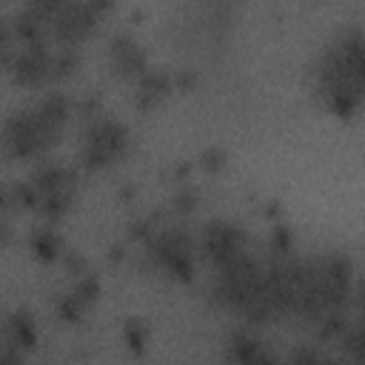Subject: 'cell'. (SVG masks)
Wrapping results in <instances>:
<instances>
[{"label": "cell", "instance_id": "obj_8", "mask_svg": "<svg viewBox=\"0 0 365 365\" xmlns=\"http://www.w3.org/2000/svg\"><path fill=\"white\" fill-rule=\"evenodd\" d=\"M200 254L211 262V268H222L240 257H245L251 248H248V234L242 231V225H237L234 220H225V217H217V220H208L200 231Z\"/></svg>", "mask_w": 365, "mask_h": 365}, {"label": "cell", "instance_id": "obj_16", "mask_svg": "<svg viewBox=\"0 0 365 365\" xmlns=\"http://www.w3.org/2000/svg\"><path fill=\"white\" fill-rule=\"evenodd\" d=\"M168 88H171V77H168L165 71L148 68V71L137 80V100H140L143 108H148V106L160 103V100L168 94Z\"/></svg>", "mask_w": 365, "mask_h": 365}, {"label": "cell", "instance_id": "obj_18", "mask_svg": "<svg viewBox=\"0 0 365 365\" xmlns=\"http://www.w3.org/2000/svg\"><path fill=\"white\" fill-rule=\"evenodd\" d=\"M80 66V48L74 46H60L54 51V60H51V80H68Z\"/></svg>", "mask_w": 365, "mask_h": 365}, {"label": "cell", "instance_id": "obj_20", "mask_svg": "<svg viewBox=\"0 0 365 365\" xmlns=\"http://www.w3.org/2000/svg\"><path fill=\"white\" fill-rule=\"evenodd\" d=\"M322 359H325V354H322L317 345L302 342V345H294V348L288 351L285 365H322Z\"/></svg>", "mask_w": 365, "mask_h": 365}, {"label": "cell", "instance_id": "obj_7", "mask_svg": "<svg viewBox=\"0 0 365 365\" xmlns=\"http://www.w3.org/2000/svg\"><path fill=\"white\" fill-rule=\"evenodd\" d=\"M57 140L48 134V128L43 125V120L37 117V111L29 108H17L6 117L3 123V148L11 160H31L46 154L48 148H54Z\"/></svg>", "mask_w": 365, "mask_h": 365}, {"label": "cell", "instance_id": "obj_14", "mask_svg": "<svg viewBox=\"0 0 365 365\" xmlns=\"http://www.w3.org/2000/svg\"><path fill=\"white\" fill-rule=\"evenodd\" d=\"M3 336L29 354V351L37 345V322H34V317H31L26 308L9 311L6 322H3Z\"/></svg>", "mask_w": 365, "mask_h": 365}, {"label": "cell", "instance_id": "obj_13", "mask_svg": "<svg viewBox=\"0 0 365 365\" xmlns=\"http://www.w3.org/2000/svg\"><path fill=\"white\" fill-rule=\"evenodd\" d=\"M225 356L231 365H285L262 339L248 331H234L225 339Z\"/></svg>", "mask_w": 365, "mask_h": 365}, {"label": "cell", "instance_id": "obj_1", "mask_svg": "<svg viewBox=\"0 0 365 365\" xmlns=\"http://www.w3.org/2000/svg\"><path fill=\"white\" fill-rule=\"evenodd\" d=\"M314 94L336 117H354L365 106V29L342 26L314 63Z\"/></svg>", "mask_w": 365, "mask_h": 365}, {"label": "cell", "instance_id": "obj_12", "mask_svg": "<svg viewBox=\"0 0 365 365\" xmlns=\"http://www.w3.org/2000/svg\"><path fill=\"white\" fill-rule=\"evenodd\" d=\"M97 294H100V279H97V274H91V271L74 274L71 285H68V288L57 297V302H54L57 317H60L63 322H77V319L94 305Z\"/></svg>", "mask_w": 365, "mask_h": 365}, {"label": "cell", "instance_id": "obj_23", "mask_svg": "<svg viewBox=\"0 0 365 365\" xmlns=\"http://www.w3.org/2000/svg\"><path fill=\"white\" fill-rule=\"evenodd\" d=\"M359 308H362V322H365V282L359 285Z\"/></svg>", "mask_w": 365, "mask_h": 365}, {"label": "cell", "instance_id": "obj_11", "mask_svg": "<svg viewBox=\"0 0 365 365\" xmlns=\"http://www.w3.org/2000/svg\"><path fill=\"white\" fill-rule=\"evenodd\" d=\"M108 66L120 80H134V83L148 71L145 51L128 31L111 34V40H108Z\"/></svg>", "mask_w": 365, "mask_h": 365}, {"label": "cell", "instance_id": "obj_22", "mask_svg": "<svg viewBox=\"0 0 365 365\" xmlns=\"http://www.w3.org/2000/svg\"><path fill=\"white\" fill-rule=\"evenodd\" d=\"M174 205H177V211H191L194 205H197V191L194 188H182L180 194H177V200H174Z\"/></svg>", "mask_w": 365, "mask_h": 365}, {"label": "cell", "instance_id": "obj_6", "mask_svg": "<svg viewBox=\"0 0 365 365\" xmlns=\"http://www.w3.org/2000/svg\"><path fill=\"white\" fill-rule=\"evenodd\" d=\"M29 182H31L34 197H37L34 211H37L46 222L60 220V217L71 208L74 194H77V174H74V168L46 160V163H40V165L31 171Z\"/></svg>", "mask_w": 365, "mask_h": 365}, {"label": "cell", "instance_id": "obj_4", "mask_svg": "<svg viewBox=\"0 0 365 365\" xmlns=\"http://www.w3.org/2000/svg\"><path fill=\"white\" fill-rule=\"evenodd\" d=\"M197 251H200V245L180 225L157 228L145 242V257L151 259V265L157 271H163L165 277L180 279V282H188L194 277Z\"/></svg>", "mask_w": 365, "mask_h": 365}, {"label": "cell", "instance_id": "obj_3", "mask_svg": "<svg viewBox=\"0 0 365 365\" xmlns=\"http://www.w3.org/2000/svg\"><path fill=\"white\" fill-rule=\"evenodd\" d=\"M308 259H311L317 302H319V314H322L319 322H322L325 317L342 314V308L354 291V265L339 251H322Z\"/></svg>", "mask_w": 365, "mask_h": 365}, {"label": "cell", "instance_id": "obj_17", "mask_svg": "<svg viewBox=\"0 0 365 365\" xmlns=\"http://www.w3.org/2000/svg\"><path fill=\"white\" fill-rule=\"evenodd\" d=\"M339 345L351 365H365V322L345 325V331L339 334Z\"/></svg>", "mask_w": 365, "mask_h": 365}, {"label": "cell", "instance_id": "obj_5", "mask_svg": "<svg viewBox=\"0 0 365 365\" xmlns=\"http://www.w3.org/2000/svg\"><path fill=\"white\" fill-rule=\"evenodd\" d=\"M128 151V128L125 123L114 117H94L86 123L80 148H77V163L86 171H100L111 163H117Z\"/></svg>", "mask_w": 365, "mask_h": 365}, {"label": "cell", "instance_id": "obj_15", "mask_svg": "<svg viewBox=\"0 0 365 365\" xmlns=\"http://www.w3.org/2000/svg\"><path fill=\"white\" fill-rule=\"evenodd\" d=\"M29 248L37 259H46V262H54L60 254H63V237L54 231L51 222H43L37 225L31 234H29Z\"/></svg>", "mask_w": 365, "mask_h": 365}, {"label": "cell", "instance_id": "obj_9", "mask_svg": "<svg viewBox=\"0 0 365 365\" xmlns=\"http://www.w3.org/2000/svg\"><path fill=\"white\" fill-rule=\"evenodd\" d=\"M106 9H108V3H97V0H91V3H60L54 17L48 20V31L60 46H74L77 48V43H83L94 31V26H97V20Z\"/></svg>", "mask_w": 365, "mask_h": 365}, {"label": "cell", "instance_id": "obj_2", "mask_svg": "<svg viewBox=\"0 0 365 365\" xmlns=\"http://www.w3.org/2000/svg\"><path fill=\"white\" fill-rule=\"evenodd\" d=\"M211 294L222 308L240 314L251 325H265V322L279 319L274 299L268 294L265 262L259 257H254L251 251L214 271Z\"/></svg>", "mask_w": 365, "mask_h": 365}, {"label": "cell", "instance_id": "obj_21", "mask_svg": "<svg viewBox=\"0 0 365 365\" xmlns=\"http://www.w3.org/2000/svg\"><path fill=\"white\" fill-rule=\"evenodd\" d=\"M23 362H26V351L9 342L6 336H0V365H23Z\"/></svg>", "mask_w": 365, "mask_h": 365}, {"label": "cell", "instance_id": "obj_10", "mask_svg": "<svg viewBox=\"0 0 365 365\" xmlns=\"http://www.w3.org/2000/svg\"><path fill=\"white\" fill-rule=\"evenodd\" d=\"M51 60H54V51L48 48L46 40L26 43V46H17V51L9 57L6 71L17 86H43L51 80Z\"/></svg>", "mask_w": 365, "mask_h": 365}, {"label": "cell", "instance_id": "obj_24", "mask_svg": "<svg viewBox=\"0 0 365 365\" xmlns=\"http://www.w3.org/2000/svg\"><path fill=\"white\" fill-rule=\"evenodd\" d=\"M322 365H345V362H342V359H334V356H325Z\"/></svg>", "mask_w": 365, "mask_h": 365}, {"label": "cell", "instance_id": "obj_19", "mask_svg": "<svg viewBox=\"0 0 365 365\" xmlns=\"http://www.w3.org/2000/svg\"><path fill=\"white\" fill-rule=\"evenodd\" d=\"M123 336H125V345H128L134 354H143V351H145V342H148V328H145L143 319L131 317V319H125V325H123Z\"/></svg>", "mask_w": 365, "mask_h": 365}]
</instances>
